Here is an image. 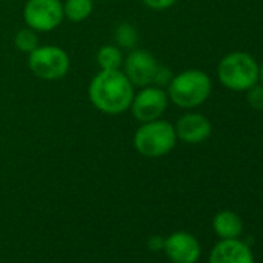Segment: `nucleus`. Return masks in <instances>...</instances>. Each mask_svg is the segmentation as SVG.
Here are the masks:
<instances>
[{
	"mask_svg": "<svg viewBox=\"0 0 263 263\" xmlns=\"http://www.w3.org/2000/svg\"><path fill=\"white\" fill-rule=\"evenodd\" d=\"M88 96L96 110L105 115H121L130 108L135 87L119 70H99L88 87Z\"/></svg>",
	"mask_w": 263,
	"mask_h": 263,
	"instance_id": "nucleus-1",
	"label": "nucleus"
},
{
	"mask_svg": "<svg viewBox=\"0 0 263 263\" xmlns=\"http://www.w3.org/2000/svg\"><path fill=\"white\" fill-rule=\"evenodd\" d=\"M212 91L211 78L201 70H186L174 74L167 85L169 101L180 108H195L204 104Z\"/></svg>",
	"mask_w": 263,
	"mask_h": 263,
	"instance_id": "nucleus-2",
	"label": "nucleus"
},
{
	"mask_svg": "<svg viewBox=\"0 0 263 263\" xmlns=\"http://www.w3.org/2000/svg\"><path fill=\"white\" fill-rule=\"evenodd\" d=\"M177 144V134L174 124L166 119H154L141 122L134 135L135 151L147 158H160L174 151Z\"/></svg>",
	"mask_w": 263,
	"mask_h": 263,
	"instance_id": "nucleus-3",
	"label": "nucleus"
},
{
	"mask_svg": "<svg viewBox=\"0 0 263 263\" xmlns=\"http://www.w3.org/2000/svg\"><path fill=\"white\" fill-rule=\"evenodd\" d=\"M220 82L232 91H246L258 81V64L243 51L226 54L217 68Z\"/></svg>",
	"mask_w": 263,
	"mask_h": 263,
	"instance_id": "nucleus-4",
	"label": "nucleus"
},
{
	"mask_svg": "<svg viewBox=\"0 0 263 263\" xmlns=\"http://www.w3.org/2000/svg\"><path fill=\"white\" fill-rule=\"evenodd\" d=\"M30 70L41 79L59 81L70 71V56L56 45H39L28 54Z\"/></svg>",
	"mask_w": 263,
	"mask_h": 263,
	"instance_id": "nucleus-5",
	"label": "nucleus"
},
{
	"mask_svg": "<svg viewBox=\"0 0 263 263\" xmlns=\"http://www.w3.org/2000/svg\"><path fill=\"white\" fill-rule=\"evenodd\" d=\"M24 21L37 33L53 31L64 21V5L61 0H28L24 7Z\"/></svg>",
	"mask_w": 263,
	"mask_h": 263,
	"instance_id": "nucleus-6",
	"label": "nucleus"
},
{
	"mask_svg": "<svg viewBox=\"0 0 263 263\" xmlns=\"http://www.w3.org/2000/svg\"><path fill=\"white\" fill-rule=\"evenodd\" d=\"M169 105L167 91L157 85L143 87L138 93H135L130 104V111L137 121L149 122L163 116Z\"/></svg>",
	"mask_w": 263,
	"mask_h": 263,
	"instance_id": "nucleus-7",
	"label": "nucleus"
},
{
	"mask_svg": "<svg viewBox=\"0 0 263 263\" xmlns=\"http://www.w3.org/2000/svg\"><path fill=\"white\" fill-rule=\"evenodd\" d=\"M158 65L160 64L157 58L151 51L144 48H134L128 51L122 62V71L125 73L128 81L134 84V87L143 88L152 85Z\"/></svg>",
	"mask_w": 263,
	"mask_h": 263,
	"instance_id": "nucleus-8",
	"label": "nucleus"
},
{
	"mask_svg": "<svg viewBox=\"0 0 263 263\" xmlns=\"http://www.w3.org/2000/svg\"><path fill=\"white\" fill-rule=\"evenodd\" d=\"M164 252L172 263H197L201 246L192 234L177 231L164 238Z\"/></svg>",
	"mask_w": 263,
	"mask_h": 263,
	"instance_id": "nucleus-9",
	"label": "nucleus"
},
{
	"mask_svg": "<svg viewBox=\"0 0 263 263\" xmlns=\"http://www.w3.org/2000/svg\"><path fill=\"white\" fill-rule=\"evenodd\" d=\"M174 128L177 140H181L187 144H200L211 137L212 124L201 113H186L177 119Z\"/></svg>",
	"mask_w": 263,
	"mask_h": 263,
	"instance_id": "nucleus-10",
	"label": "nucleus"
},
{
	"mask_svg": "<svg viewBox=\"0 0 263 263\" xmlns=\"http://www.w3.org/2000/svg\"><path fill=\"white\" fill-rule=\"evenodd\" d=\"M209 263H254V254L251 248L238 238L221 240L212 248Z\"/></svg>",
	"mask_w": 263,
	"mask_h": 263,
	"instance_id": "nucleus-11",
	"label": "nucleus"
},
{
	"mask_svg": "<svg viewBox=\"0 0 263 263\" xmlns=\"http://www.w3.org/2000/svg\"><path fill=\"white\" fill-rule=\"evenodd\" d=\"M212 228L221 240H231L241 235L243 221L234 211H221L214 217Z\"/></svg>",
	"mask_w": 263,
	"mask_h": 263,
	"instance_id": "nucleus-12",
	"label": "nucleus"
},
{
	"mask_svg": "<svg viewBox=\"0 0 263 263\" xmlns=\"http://www.w3.org/2000/svg\"><path fill=\"white\" fill-rule=\"evenodd\" d=\"M96 62L101 70H119L124 62V56L119 47L104 45L96 53Z\"/></svg>",
	"mask_w": 263,
	"mask_h": 263,
	"instance_id": "nucleus-13",
	"label": "nucleus"
},
{
	"mask_svg": "<svg viewBox=\"0 0 263 263\" xmlns=\"http://www.w3.org/2000/svg\"><path fill=\"white\" fill-rule=\"evenodd\" d=\"M64 17L71 22H82L93 13V0H65Z\"/></svg>",
	"mask_w": 263,
	"mask_h": 263,
	"instance_id": "nucleus-14",
	"label": "nucleus"
},
{
	"mask_svg": "<svg viewBox=\"0 0 263 263\" xmlns=\"http://www.w3.org/2000/svg\"><path fill=\"white\" fill-rule=\"evenodd\" d=\"M115 41H116L119 48L134 50L137 47V42H138V33L132 24L122 22L115 30Z\"/></svg>",
	"mask_w": 263,
	"mask_h": 263,
	"instance_id": "nucleus-15",
	"label": "nucleus"
},
{
	"mask_svg": "<svg viewBox=\"0 0 263 263\" xmlns=\"http://www.w3.org/2000/svg\"><path fill=\"white\" fill-rule=\"evenodd\" d=\"M14 45L19 51L30 54L31 51H34L39 47V36L37 31H34L33 28L27 27L17 31L16 37H14Z\"/></svg>",
	"mask_w": 263,
	"mask_h": 263,
	"instance_id": "nucleus-16",
	"label": "nucleus"
},
{
	"mask_svg": "<svg viewBox=\"0 0 263 263\" xmlns=\"http://www.w3.org/2000/svg\"><path fill=\"white\" fill-rule=\"evenodd\" d=\"M246 101L251 105V108L257 111H263V84L252 85L246 90Z\"/></svg>",
	"mask_w": 263,
	"mask_h": 263,
	"instance_id": "nucleus-17",
	"label": "nucleus"
},
{
	"mask_svg": "<svg viewBox=\"0 0 263 263\" xmlns=\"http://www.w3.org/2000/svg\"><path fill=\"white\" fill-rule=\"evenodd\" d=\"M172 76H174V74H172V71H171L166 65H158L152 85H157V87L164 88V87H167V85H169V82H171Z\"/></svg>",
	"mask_w": 263,
	"mask_h": 263,
	"instance_id": "nucleus-18",
	"label": "nucleus"
},
{
	"mask_svg": "<svg viewBox=\"0 0 263 263\" xmlns=\"http://www.w3.org/2000/svg\"><path fill=\"white\" fill-rule=\"evenodd\" d=\"M141 2L147 8H152V10H157V11H163V10H167L171 7H174L177 4V0H141Z\"/></svg>",
	"mask_w": 263,
	"mask_h": 263,
	"instance_id": "nucleus-19",
	"label": "nucleus"
},
{
	"mask_svg": "<svg viewBox=\"0 0 263 263\" xmlns=\"http://www.w3.org/2000/svg\"><path fill=\"white\" fill-rule=\"evenodd\" d=\"M147 246H149L151 251H155V252L157 251H161V249H164V238L160 237V235H154V237L149 238Z\"/></svg>",
	"mask_w": 263,
	"mask_h": 263,
	"instance_id": "nucleus-20",
	"label": "nucleus"
},
{
	"mask_svg": "<svg viewBox=\"0 0 263 263\" xmlns=\"http://www.w3.org/2000/svg\"><path fill=\"white\" fill-rule=\"evenodd\" d=\"M258 79L261 81V84H263V64L258 67Z\"/></svg>",
	"mask_w": 263,
	"mask_h": 263,
	"instance_id": "nucleus-21",
	"label": "nucleus"
}]
</instances>
